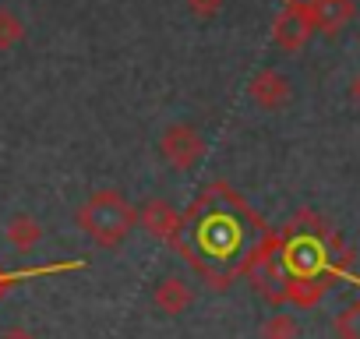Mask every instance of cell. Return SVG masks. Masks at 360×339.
<instances>
[{
  "mask_svg": "<svg viewBox=\"0 0 360 339\" xmlns=\"http://www.w3.org/2000/svg\"><path fill=\"white\" fill-rule=\"evenodd\" d=\"M233 209H237L233 202H223V198L216 202V188L205 191L191 205V212L184 219V234L195 237V248L184 251L191 265L205 269L209 258L212 262H230L240 251V244H244V223L233 216Z\"/></svg>",
  "mask_w": 360,
  "mask_h": 339,
  "instance_id": "1",
  "label": "cell"
},
{
  "mask_svg": "<svg viewBox=\"0 0 360 339\" xmlns=\"http://www.w3.org/2000/svg\"><path fill=\"white\" fill-rule=\"evenodd\" d=\"M75 223L82 226V234L96 244V248H120L134 226H138V209L113 188H103L96 195H89L78 212H75Z\"/></svg>",
  "mask_w": 360,
  "mask_h": 339,
  "instance_id": "2",
  "label": "cell"
},
{
  "mask_svg": "<svg viewBox=\"0 0 360 339\" xmlns=\"http://www.w3.org/2000/svg\"><path fill=\"white\" fill-rule=\"evenodd\" d=\"M159 152L173 170H184L188 174V170H195L205 159V138L188 124H169L159 138Z\"/></svg>",
  "mask_w": 360,
  "mask_h": 339,
  "instance_id": "3",
  "label": "cell"
},
{
  "mask_svg": "<svg viewBox=\"0 0 360 339\" xmlns=\"http://www.w3.org/2000/svg\"><path fill=\"white\" fill-rule=\"evenodd\" d=\"M138 223L145 226L148 237H155L162 244L180 248V241H184V216H180L169 202H162V198H148L141 205V212H138Z\"/></svg>",
  "mask_w": 360,
  "mask_h": 339,
  "instance_id": "4",
  "label": "cell"
},
{
  "mask_svg": "<svg viewBox=\"0 0 360 339\" xmlns=\"http://www.w3.org/2000/svg\"><path fill=\"white\" fill-rule=\"evenodd\" d=\"M311 29H314V25H311V18H307L304 8H286V11L276 18L272 36H276V43H279L283 50H300V46L307 43Z\"/></svg>",
  "mask_w": 360,
  "mask_h": 339,
  "instance_id": "5",
  "label": "cell"
},
{
  "mask_svg": "<svg viewBox=\"0 0 360 339\" xmlns=\"http://www.w3.org/2000/svg\"><path fill=\"white\" fill-rule=\"evenodd\" d=\"M191 300H195V290H191L184 279H176V276L159 279V283H155V293H152V304H155L162 314H184V311L191 307Z\"/></svg>",
  "mask_w": 360,
  "mask_h": 339,
  "instance_id": "6",
  "label": "cell"
},
{
  "mask_svg": "<svg viewBox=\"0 0 360 339\" xmlns=\"http://www.w3.org/2000/svg\"><path fill=\"white\" fill-rule=\"evenodd\" d=\"M286 96H290V85H286L283 75H276V71H258V75L251 78V99H255L258 106L276 110V106L286 103Z\"/></svg>",
  "mask_w": 360,
  "mask_h": 339,
  "instance_id": "7",
  "label": "cell"
},
{
  "mask_svg": "<svg viewBox=\"0 0 360 339\" xmlns=\"http://www.w3.org/2000/svg\"><path fill=\"white\" fill-rule=\"evenodd\" d=\"M304 11H307L311 25H314V29H325V32H335V29L353 15L349 0H314V4L304 8Z\"/></svg>",
  "mask_w": 360,
  "mask_h": 339,
  "instance_id": "8",
  "label": "cell"
},
{
  "mask_svg": "<svg viewBox=\"0 0 360 339\" xmlns=\"http://www.w3.org/2000/svg\"><path fill=\"white\" fill-rule=\"evenodd\" d=\"M4 234H8V241H11L18 251H32V248L43 241V223L32 219V216H15Z\"/></svg>",
  "mask_w": 360,
  "mask_h": 339,
  "instance_id": "9",
  "label": "cell"
},
{
  "mask_svg": "<svg viewBox=\"0 0 360 339\" xmlns=\"http://www.w3.org/2000/svg\"><path fill=\"white\" fill-rule=\"evenodd\" d=\"M22 39H25V22L11 8H0V53L15 50Z\"/></svg>",
  "mask_w": 360,
  "mask_h": 339,
  "instance_id": "10",
  "label": "cell"
},
{
  "mask_svg": "<svg viewBox=\"0 0 360 339\" xmlns=\"http://www.w3.org/2000/svg\"><path fill=\"white\" fill-rule=\"evenodd\" d=\"M71 269H85V262H60V265H43V269H29V272H4L0 269V297L8 293V286L29 279V276H46V272H71Z\"/></svg>",
  "mask_w": 360,
  "mask_h": 339,
  "instance_id": "11",
  "label": "cell"
},
{
  "mask_svg": "<svg viewBox=\"0 0 360 339\" xmlns=\"http://www.w3.org/2000/svg\"><path fill=\"white\" fill-rule=\"evenodd\" d=\"M262 339H293V321H290L286 314L269 318L265 328H262Z\"/></svg>",
  "mask_w": 360,
  "mask_h": 339,
  "instance_id": "12",
  "label": "cell"
},
{
  "mask_svg": "<svg viewBox=\"0 0 360 339\" xmlns=\"http://www.w3.org/2000/svg\"><path fill=\"white\" fill-rule=\"evenodd\" d=\"M184 4H188V11H191V15H198V18H212V15H219V11H223L226 0H184Z\"/></svg>",
  "mask_w": 360,
  "mask_h": 339,
  "instance_id": "13",
  "label": "cell"
},
{
  "mask_svg": "<svg viewBox=\"0 0 360 339\" xmlns=\"http://www.w3.org/2000/svg\"><path fill=\"white\" fill-rule=\"evenodd\" d=\"M0 339H36V335H32L29 328H18V325H15V328H8V332L0 335Z\"/></svg>",
  "mask_w": 360,
  "mask_h": 339,
  "instance_id": "14",
  "label": "cell"
},
{
  "mask_svg": "<svg viewBox=\"0 0 360 339\" xmlns=\"http://www.w3.org/2000/svg\"><path fill=\"white\" fill-rule=\"evenodd\" d=\"M314 0H286V8H311Z\"/></svg>",
  "mask_w": 360,
  "mask_h": 339,
  "instance_id": "15",
  "label": "cell"
}]
</instances>
